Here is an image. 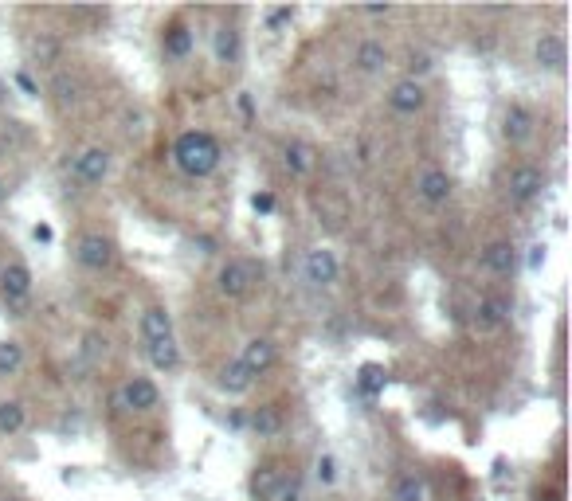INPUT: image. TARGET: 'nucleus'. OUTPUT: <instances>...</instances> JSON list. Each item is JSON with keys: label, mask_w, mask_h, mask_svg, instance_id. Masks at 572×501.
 <instances>
[{"label": "nucleus", "mask_w": 572, "mask_h": 501, "mask_svg": "<svg viewBox=\"0 0 572 501\" xmlns=\"http://www.w3.org/2000/svg\"><path fill=\"white\" fill-rule=\"evenodd\" d=\"M275 361H279V349H275V341H267V337H251V341L243 345V353H239V365L247 368L251 376L271 372Z\"/></svg>", "instance_id": "11"}, {"label": "nucleus", "mask_w": 572, "mask_h": 501, "mask_svg": "<svg viewBox=\"0 0 572 501\" xmlns=\"http://www.w3.org/2000/svg\"><path fill=\"white\" fill-rule=\"evenodd\" d=\"M263 278V267H255L251 259H228L220 274H216V286H220V294L224 298H247L251 290H255V282Z\"/></svg>", "instance_id": "2"}, {"label": "nucleus", "mask_w": 572, "mask_h": 501, "mask_svg": "<svg viewBox=\"0 0 572 501\" xmlns=\"http://www.w3.org/2000/svg\"><path fill=\"white\" fill-rule=\"evenodd\" d=\"M0 290H4V302L8 306H24L28 294H32V271L24 263H8L0 274Z\"/></svg>", "instance_id": "14"}, {"label": "nucleus", "mask_w": 572, "mask_h": 501, "mask_svg": "<svg viewBox=\"0 0 572 501\" xmlns=\"http://www.w3.org/2000/svg\"><path fill=\"white\" fill-rule=\"evenodd\" d=\"M537 130V118H533V110L522 106V102H510L506 106V114H502V137L510 141V145H525L529 137Z\"/></svg>", "instance_id": "9"}, {"label": "nucleus", "mask_w": 572, "mask_h": 501, "mask_svg": "<svg viewBox=\"0 0 572 501\" xmlns=\"http://www.w3.org/2000/svg\"><path fill=\"white\" fill-rule=\"evenodd\" d=\"M4 98H8V83L0 79V106H4Z\"/></svg>", "instance_id": "40"}, {"label": "nucleus", "mask_w": 572, "mask_h": 501, "mask_svg": "<svg viewBox=\"0 0 572 501\" xmlns=\"http://www.w3.org/2000/svg\"><path fill=\"white\" fill-rule=\"evenodd\" d=\"M24 423H28V411H24L20 400H4L0 404V435H20Z\"/></svg>", "instance_id": "25"}, {"label": "nucleus", "mask_w": 572, "mask_h": 501, "mask_svg": "<svg viewBox=\"0 0 572 501\" xmlns=\"http://www.w3.org/2000/svg\"><path fill=\"white\" fill-rule=\"evenodd\" d=\"M36 239H40V243H51V228H44V224H40V228H36Z\"/></svg>", "instance_id": "39"}, {"label": "nucleus", "mask_w": 572, "mask_h": 501, "mask_svg": "<svg viewBox=\"0 0 572 501\" xmlns=\"http://www.w3.org/2000/svg\"><path fill=\"white\" fill-rule=\"evenodd\" d=\"M302 274H306L310 286H334L337 274H341V263H337V255L330 247H314L302 259Z\"/></svg>", "instance_id": "6"}, {"label": "nucleus", "mask_w": 572, "mask_h": 501, "mask_svg": "<svg viewBox=\"0 0 572 501\" xmlns=\"http://www.w3.org/2000/svg\"><path fill=\"white\" fill-rule=\"evenodd\" d=\"M384 384V376H381V368H365V372H361V388H365V392H377V388H381Z\"/></svg>", "instance_id": "34"}, {"label": "nucleus", "mask_w": 572, "mask_h": 501, "mask_svg": "<svg viewBox=\"0 0 572 501\" xmlns=\"http://www.w3.org/2000/svg\"><path fill=\"white\" fill-rule=\"evenodd\" d=\"M71 177L79 184H102L110 177V149H102V145L83 149V153L71 161Z\"/></svg>", "instance_id": "5"}, {"label": "nucleus", "mask_w": 572, "mask_h": 501, "mask_svg": "<svg viewBox=\"0 0 572 501\" xmlns=\"http://www.w3.org/2000/svg\"><path fill=\"white\" fill-rule=\"evenodd\" d=\"M424 102H428V94H424V83H420V79H400V83H392V91H388V106H392L396 114H404V118L420 114Z\"/></svg>", "instance_id": "8"}, {"label": "nucleus", "mask_w": 572, "mask_h": 501, "mask_svg": "<svg viewBox=\"0 0 572 501\" xmlns=\"http://www.w3.org/2000/svg\"><path fill=\"white\" fill-rule=\"evenodd\" d=\"M173 157H177L181 173H189V177H212L224 153H220V141L208 134V130H189V134L177 137Z\"/></svg>", "instance_id": "1"}, {"label": "nucleus", "mask_w": 572, "mask_h": 501, "mask_svg": "<svg viewBox=\"0 0 572 501\" xmlns=\"http://www.w3.org/2000/svg\"><path fill=\"white\" fill-rule=\"evenodd\" d=\"M416 196H420L424 204H431V208L447 204V200H451V177H447V169L428 165V169L416 177Z\"/></svg>", "instance_id": "13"}, {"label": "nucleus", "mask_w": 572, "mask_h": 501, "mask_svg": "<svg viewBox=\"0 0 572 501\" xmlns=\"http://www.w3.org/2000/svg\"><path fill=\"white\" fill-rule=\"evenodd\" d=\"M286 462H279V458H267L263 466H255V474H251V498L255 501H271L275 494H279V486L286 482Z\"/></svg>", "instance_id": "7"}, {"label": "nucleus", "mask_w": 572, "mask_h": 501, "mask_svg": "<svg viewBox=\"0 0 572 501\" xmlns=\"http://www.w3.org/2000/svg\"><path fill=\"white\" fill-rule=\"evenodd\" d=\"M545 192V173L537 169V165H514L510 169V177H506V196H510V204H533L537 196Z\"/></svg>", "instance_id": "4"}, {"label": "nucleus", "mask_w": 572, "mask_h": 501, "mask_svg": "<svg viewBox=\"0 0 572 501\" xmlns=\"http://www.w3.org/2000/svg\"><path fill=\"white\" fill-rule=\"evenodd\" d=\"M314 482H318V486H334L337 482V458L334 455L314 458Z\"/></svg>", "instance_id": "29"}, {"label": "nucleus", "mask_w": 572, "mask_h": 501, "mask_svg": "<svg viewBox=\"0 0 572 501\" xmlns=\"http://www.w3.org/2000/svg\"><path fill=\"white\" fill-rule=\"evenodd\" d=\"M545 501H557V498H545Z\"/></svg>", "instance_id": "43"}, {"label": "nucleus", "mask_w": 572, "mask_h": 501, "mask_svg": "<svg viewBox=\"0 0 572 501\" xmlns=\"http://www.w3.org/2000/svg\"><path fill=\"white\" fill-rule=\"evenodd\" d=\"M251 384H255V376L239 365V357L220 368V388H224L228 396H243V392H251Z\"/></svg>", "instance_id": "22"}, {"label": "nucleus", "mask_w": 572, "mask_h": 501, "mask_svg": "<svg viewBox=\"0 0 572 501\" xmlns=\"http://www.w3.org/2000/svg\"><path fill=\"white\" fill-rule=\"evenodd\" d=\"M51 91H55V98H59V106H71V102H79V79H71V75H55Z\"/></svg>", "instance_id": "28"}, {"label": "nucleus", "mask_w": 572, "mask_h": 501, "mask_svg": "<svg viewBox=\"0 0 572 501\" xmlns=\"http://www.w3.org/2000/svg\"><path fill=\"white\" fill-rule=\"evenodd\" d=\"M271 501H302V478L290 470V474H286V482L279 486V494H275Z\"/></svg>", "instance_id": "30"}, {"label": "nucleus", "mask_w": 572, "mask_h": 501, "mask_svg": "<svg viewBox=\"0 0 572 501\" xmlns=\"http://www.w3.org/2000/svg\"><path fill=\"white\" fill-rule=\"evenodd\" d=\"M478 263L490 274H514V267H518V247H514L510 239H494V243L482 247Z\"/></svg>", "instance_id": "15"}, {"label": "nucleus", "mask_w": 572, "mask_h": 501, "mask_svg": "<svg viewBox=\"0 0 572 501\" xmlns=\"http://www.w3.org/2000/svg\"><path fill=\"white\" fill-rule=\"evenodd\" d=\"M0 501H16V498H0Z\"/></svg>", "instance_id": "42"}, {"label": "nucleus", "mask_w": 572, "mask_h": 501, "mask_svg": "<svg viewBox=\"0 0 572 501\" xmlns=\"http://www.w3.org/2000/svg\"><path fill=\"white\" fill-rule=\"evenodd\" d=\"M510 302L506 298H498V294H490V298H482L475 306V325L482 333H490V329H502L506 321H510Z\"/></svg>", "instance_id": "16"}, {"label": "nucleus", "mask_w": 572, "mask_h": 501, "mask_svg": "<svg viewBox=\"0 0 572 501\" xmlns=\"http://www.w3.org/2000/svg\"><path fill=\"white\" fill-rule=\"evenodd\" d=\"M353 67L361 75H381L384 67H388V47L381 40H361L357 51H353Z\"/></svg>", "instance_id": "17"}, {"label": "nucleus", "mask_w": 572, "mask_h": 501, "mask_svg": "<svg viewBox=\"0 0 572 501\" xmlns=\"http://www.w3.org/2000/svg\"><path fill=\"white\" fill-rule=\"evenodd\" d=\"M251 427H255V435L259 439H271V435H279L286 427V415L279 404H263V408L251 411Z\"/></svg>", "instance_id": "19"}, {"label": "nucleus", "mask_w": 572, "mask_h": 501, "mask_svg": "<svg viewBox=\"0 0 572 501\" xmlns=\"http://www.w3.org/2000/svg\"><path fill=\"white\" fill-rule=\"evenodd\" d=\"M145 353H149L153 368H161V372H173V368L181 365V349H177V341H173V337H165V341H153V345H145Z\"/></svg>", "instance_id": "23"}, {"label": "nucleus", "mask_w": 572, "mask_h": 501, "mask_svg": "<svg viewBox=\"0 0 572 501\" xmlns=\"http://www.w3.org/2000/svg\"><path fill=\"white\" fill-rule=\"evenodd\" d=\"M142 337H145V345L173 337V318H169V310H165V306H149V310L142 314Z\"/></svg>", "instance_id": "18"}, {"label": "nucleus", "mask_w": 572, "mask_h": 501, "mask_svg": "<svg viewBox=\"0 0 572 501\" xmlns=\"http://www.w3.org/2000/svg\"><path fill=\"white\" fill-rule=\"evenodd\" d=\"M283 161L294 177H306V173L314 169V149H310L306 141H290V145L283 149Z\"/></svg>", "instance_id": "24"}, {"label": "nucleus", "mask_w": 572, "mask_h": 501, "mask_svg": "<svg viewBox=\"0 0 572 501\" xmlns=\"http://www.w3.org/2000/svg\"><path fill=\"white\" fill-rule=\"evenodd\" d=\"M251 204H255V212H271V208H275V200H271V192H259V196H255Z\"/></svg>", "instance_id": "35"}, {"label": "nucleus", "mask_w": 572, "mask_h": 501, "mask_svg": "<svg viewBox=\"0 0 572 501\" xmlns=\"http://www.w3.org/2000/svg\"><path fill=\"white\" fill-rule=\"evenodd\" d=\"M392 501H424V478L420 474H400L392 482Z\"/></svg>", "instance_id": "26"}, {"label": "nucleus", "mask_w": 572, "mask_h": 501, "mask_svg": "<svg viewBox=\"0 0 572 501\" xmlns=\"http://www.w3.org/2000/svg\"><path fill=\"white\" fill-rule=\"evenodd\" d=\"M32 55H36L40 63H55V59H59V44H55L51 36H40V40H32Z\"/></svg>", "instance_id": "31"}, {"label": "nucleus", "mask_w": 572, "mask_h": 501, "mask_svg": "<svg viewBox=\"0 0 572 501\" xmlns=\"http://www.w3.org/2000/svg\"><path fill=\"white\" fill-rule=\"evenodd\" d=\"M24 368V345L20 341H0V376H16Z\"/></svg>", "instance_id": "27"}, {"label": "nucleus", "mask_w": 572, "mask_h": 501, "mask_svg": "<svg viewBox=\"0 0 572 501\" xmlns=\"http://www.w3.org/2000/svg\"><path fill=\"white\" fill-rule=\"evenodd\" d=\"M114 259H118L114 239H106V235H98V231H87V235L75 243V263L87 267V271H110Z\"/></svg>", "instance_id": "3"}, {"label": "nucleus", "mask_w": 572, "mask_h": 501, "mask_svg": "<svg viewBox=\"0 0 572 501\" xmlns=\"http://www.w3.org/2000/svg\"><path fill=\"white\" fill-rule=\"evenodd\" d=\"M161 47H165V55L169 59H185L192 51V32L185 20H173L169 28H165V36H161Z\"/></svg>", "instance_id": "21"}, {"label": "nucleus", "mask_w": 572, "mask_h": 501, "mask_svg": "<svg viewBox=\"0 0 572 501\" xmlns=\"http://www.w3.org/2000/svg\"><path fill=\"white\" fill-rule=\"evenodd\" d=\"M243 55V36L236 24H220L216 28V63H239Z\"/></svg>", "instance_id": "20"}, {"label": "nucleus", "mask_w": 572, "mask_h": 501, "mask_svg": "<svg viewBox=\"0 0 572 501\" xmlns=\"http://www.w3.org/2000/svg\"><path fill=\"white\" fill-rule=\"evenodd\" d=\"M541 263H545V247H541V243H537V247H533V255H529V267H533V271H537V267H541Z\"/></svg>", "instance_id": "37"}, {"label": "nucleus", "mask_w": 572, "mask_h": 501, "mask_svg": "<svg viewBox=\"0 0 572 501\" xmlns=\"http://www.w3.org/2000/svg\"><path fill=\"white\" fill-rule=\"evenodd\" d=\"M428 71H431V55H424V51H412V55H408V79L428 75Z\"/></svg>", "instance_id": "33"}, {"label": "nucleus", "mask_w": 572, "mask_h": 501, "mask_svg": "<svg viewBox=\"0 0 572 501\" xmlns=\"http://www.w3.org/2000/svg\"><path fill=\"white\" fill-rule=\"evenodd\" d=\"M0 196H4V181H0Z\"/></svg>", "instance_id": "41"}, {"label": "nucleus", "mask_w": 572, "mask_h": 501, "mask_svg": "<svg viewBox=\"0 0 572 501\" xmlns=\"http://www.w3.org/2000/svg\"><path fill=\"white\" fill-rule=\"evenodd\" d=\"M533 59H537V67H545V71H565V63H569L565 36H561V32H541L537 44H533Z\"/></svg>", "instance_id": "10"}, {"label": "nucleus", "mask_w": 572, "mask_h": 501, "mask_svg": "<svg viewBox=\"0 0 572 501\" xmlns=\"http://www.w3.org/2000/svg\"><path fill=\"white\" fill-rule=\"evenodd\" d=\"M286 24H294V8H290V4H283V8H271V12H267V28H271V32H283Z\"/></svg>", "instance_id": "32"}, {"label": "nucleus", "mask_w": 572, "mask_h": 501, "mask_svg": "<svg viewBox=\"0 0 572 501\" xmlns=\"http://www.w3.org/2000/svg\"><path fill=\"white\" fill-rule=\"evenodd\" d=\"M118 400H122V408H130V411H153L161 404V392H157V384H153L149 376H130Z\"/></svg>", "instance_id": "12"}, {"label": "nucleus", "mask_w": 572, "mask_h": 501, "mask_svg": "<svg viewBox=\"0 0 572 501\" xmlns=\"http://www.w3.org/2000/svg\"><path fill=\"white\" fill-rule=\"evenodd\" d=\"M365 16H388L392 12V4H369V8H361Z\"/></svg>", "instance_id": "36"}, {"label": "nucleus", "mask_w": 572, "mask_h": 501, "mask_svg": "<svg viewBox=\"0 0 572 501\" xmlns=\"http://www.w3.org/2000/svg\"><path fill=\"white\" fill-rule=\"evenodd\" d=\"M16 83H20V87H24V91H28V94H40V87H36V83H32V79H28V75H24V71H20V75H16Z\"/></svg>", "instance_id": "38"}]
</instances>
